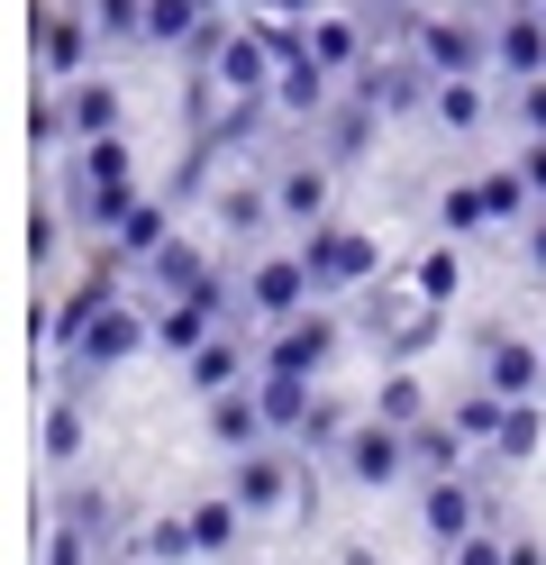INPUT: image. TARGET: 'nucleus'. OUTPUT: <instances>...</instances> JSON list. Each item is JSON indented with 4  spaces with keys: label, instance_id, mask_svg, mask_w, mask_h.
<instances>
[{
    "label": "nucleus",
    "instance_id": "nucleus-31",
    "mask_svg": "<svg viewBox=\"0 0 546 565\" xmlns=\"http://www.w3.org/2000/svg\"><path fill=\"white\" fill-rule=\"evenodd\" d=\"M437 228H447V237L492 228V192H483V183H447V192H437Z\"/></svg>",
    "mask_w": 546,
    "mask_h": 565
},
{
    "label": "nucleus",
    "instance_id": "nucleus-19",
    "mask_svg": "<svg viewBox=\"0 0 546 565\" xmlns=\"http://www.w3.org/2000/svg\"><path fill=\"white\" fill-rule=\"evenodd\" d=\"M246 365H255V356H246V329H237V320L218 329V338H201L192 356H182V374H192V393H201V402H210V393H228Z\"/></svg>",
    "mask_w": 546,
    "mask_h": 565
},
{
    "label": "nucleus",
    "instance_id": "nucleus-15",
    "mask_svg": "<svg viewBox=\"0 0 546 565\" xmlns=\"http://www.w3.org/2000/svg\"><path fill=\"white\" fill-rule=\"evenodd\" d=\"M255 402H265L274 438H301V429H310V402H319V374H282V365H255Z\"/></svg>",
    "mask_w": 546,
    "mask_h": 565
},
{
    "label": "nucleus",
    "instance_id": "nucleus-10",
    "mask_svg": "<svg viewBox=\"0 0 546 565\" xmlns=\"http://www.w3.org/2000/svg\"><path fill=\"white\" fill-rule=\"evenodd\" d=\"M483 383L501 402H537L546 393V347L510 338V329H483Z\"/></svg>",
    "mask_w": 546,
    "mask_h": 565
},
{
    "label": "nucleus",
    "instance_id": "nucleus-18",
    "mask_svg": "<svg viewBox=\"0 0 546 565\" xmlns=\"http://www.w3.org/2000/svg\"><path fill=\"white\" fill-rule=\"evenodd\" d=\"M64 119H73V147H83V137H109V128H128V92L83 74V83H64Z\"/></svg>",
    "mask_w": 546,
    "mask_h": 565
},
{
    "label": "nucleus",
    "instance_id": "nucleus-4",
    "mask_svg": "<svg viewBox=\"0 0 546 565\" xmlns=\"http://www.w3.org/2000/svg\"><path fill=\"white\" fill-rule=\"evenodd\" d=\"M419 529H428V547L437 556H447L456 539H473V529H492V483L483 475H428L419 483Z\"/></svg>",
    "mask_w": 546,
    "mask_h": 565
},
{
    "label": "nucleus",
    "instance_id": "nucleus-1",
    "mask_svg": "<svg viewBox=\"0 0 546 565\" xmlns=\"http://www.w3.org/2000/svg\"><path fill=\"white\" fill-rule=\"evenodd\" d=\"M346 301H355V310H346L355 338L383 347V356H400V365H410L419 347L447 338V301H428L419 282H364V292H346Z\"/></svg>",
    "mask_w": 546,
    "mask_h": 565
},
{
    "label": "nucleus",
    "instance_id": "nucleus-44",
    "mask_svg": "<svg viewBox=\"0 0 546 565\" xmlns=\"http://www.w3.org/2000/svg\"><path fill=\"white\" fill-rule=\"evenodd\" d=\"M119 565H146V556H119Z\"/></svg>",
    "mask_w": 546,
    "mask_h": 565
},
{
    "label": "nucleus",
    "instance_id": "nucleus-43",
    "mask_svg": "<svg viewBox=\"0 0 546 565\" xmlns=\"http://www.w3.org/2000/svg\"><path fill=\"white\" fill-rule=\"evenodd\" d=\"M346 565H374V556H364V547H346Z\"/></svg>",
    "mask_w": 546,
    "mask_h": 565
},
{
    "label": "nucleus",
    "instance_id": "nucleus-38",
    "mask_svg": "<svg viewBox=\"0 0 546 565\" xmlns=\"http://www.w3.org/2000/svg\"><path fill=\"white\" fill-rule=\"evenodd\" d=\"M410 282H419L428 301H456V246H428V256H419V274H410Z\"/></svg>",
    "mask_w": 546,
    "mask_h": 565
},
{
    "label": "nucleus",
    "instance_id": "nucleus-35",
    "mask_svg": "<svg viewBox=\"0 0 546 565\" xmlns=\"http://www.w3.org/2000/svg\"><path fill=\"white\" fill-rule=\"evenodd\" d=\"M46 466H83V411L73 402L46 411Z\"/></svg>",
    "mask_w": 546,
    "mask_h": 565
},
{
    "label": "nucleus",
    "instance_id": "nucleus-40",
    "mask_svg": "<svg viewBox=\"0 0 546 565\" xmlns=\"http://www.w3.org/2000/svg\"><path fill=\"white\" fill-rule=\"evenodd\" d=\"M520 164H528V183H537V201H546V137H520Z\"/></svg>",
    "mask_w": 546,
    "mask_h": 565
},
{
    "label": "nucleus",
    "instance_id": "nucleus-7",
    "mask_svg": "<svg viewBox=\"0 0 546 565\" xmlns=\"http://www.w3.org/2000/svg\"><path fill=\"white\" fill-rule=\"evenodd\" d=\"M410 46H419V64L437 83L447 74H492V19H473V10H428Z\"/></svg>",
    "mask_w": 546,
    "mask_h": 565
},
{
    "label": "nucleus",
    "instance_id": "nucleus-29",
    "mask_svg": "<svg viewBox=\"0 0 546 565\" xmlns=\"http://www.w3.org/2000/svg\"><path fill=\"white\" fill-rule=\"evenodd\" d=\"M192 529H201V556H228L237 529H246V502L237 492H210V502H192Z\"/></svg>",
    "mask_w": 546,
    "mask_h": 565
},
{
    "label": "nucleus",
    "instance_id": "nucleus-12",
    "mask_svg": "<svg viewBox=\"0 0 546 565\" xmlns=\"http://www.w3.org/2000/svg\"><path fill=\"white\" fill-rule=\"evenodd\" d=\"M274 201H282V228L301 237L328 220V164L319 156H274Z\"/></svg>",
    "mask_w": 546,
    "mask_h": 565
},
{
    "label": "nucleus",
    "instance_id": "nucleus-8",
    "mask_svg": "<svg viewBox=\"0 0 546 565\" xmlns=\"http://www.w3.org/2000/svg\"><path fill=\"white\" fill-rule=\"evenodd\" d=\"M346 338H355V320H338V310H319V301H310L301 320L265 329V356H255V365H282V374H328Z\"/></svg>",
    "mask_w": 546,
    "mask_h": 565
},
{
    "label": "nucleus",
    "instance_id": "nucleus-30",
    "mask_svg": "<svg viewBox=\"0 0 546 565\" xmlns=\"http://www.w3.org/2000/svg\"><path fill=\"white\" fill-rule=\"evenodd\" d=\"M46 520H64V529H83V539H109V520H119V502H109L100 483H92V492L73 483V492H55V511H46Z\"/></svg>",
    "mask_w": 546,
    "mask_h": 565
},
{
    "label": "nucleus",
    "instance_id": "nucleus-6",
    "mask_svg": "<svg viewBox=\"0 0 546 565\" xmlns=\"http://www.w3.org/2000/svg\"><path fill=\"white\" fill-rule=\"evenodd\" d=\"M338 475H346L355 492H392L400 475H419V466H410V429L383 419V411H364L355 429H346V447H338Z\"/></svg>",
    "mask_w": 546,
    "mask_h": 565
},
{
    "label": "nucleus",
    "instance_id": "nucleus-20",
    "mask_svg": "<svg viewBox=\"0 0 546 565\" xmlns=\"http://www.w3.org/2000/svg\"><path fill=\"white\" fill-rule=\"evenodd\" d=\"M464 447H473V438L456 429V411H428L419 429H410V466H419V483H428V475H464V466H473Z\"/></svg>",
    "mask_w": 546,
    "mask_h": 565
},
{
    "label": "nucleus",
    "instance_id": "nucleus-42",
    "mask_svg": "<svg viewBox=\"0 0 546 565\" xmlns=\"http://www.w3.org/2000/svg\"><path fill=\"white\" fill-rule=\"evenodd\" d=\"M282 10H291V19H319V10H338V0H282Z\"/></svg>",
    "mask_w": 546,
    "mask_h": 565
},
{
    "label": "nucleus",
    "instance_id": "nucleus-33",
    "mask_svg": "<svg viewBox=\"0 0 546 565\" xmlns=\"http://www.w3.org/2000/svg\"><path fill=\"white\" fill-rule=\"evenodd\" d=\"M346 429H355V411L319 393V402H310V429L291 438V447H301V456H338V447H346Z\"/></svg>",
    "mask_w": 546,
    "mask_h": 565
},
{
    "label": "nucleus",
    "instance_id": "nucleus-9",
    "mask_svg": "<svg viewBox=\"0 0 546 565\" xmlns=\"http://www.w3.org/2000/svg\"><path fill=\"white\" fill-rule=\"evenodd\" d=\"M92 55H100L92 10H64V0H46V10H36V83H83Z\"/></svg>",
    "mask_w": 546,
    "mask_h": 565
},
{
    "label": "nucleus",
    "instance_id": "nucleus-17",
    "mask_svg": "<svg viewBox=\"0 0 546 565\" xmlns=\"http://www.w3.org/2000/svg\"><path fill=\"white\" fill-rule=\"evenodd\" d=\"M310 55L328 64V74L355 83V64L374 55V28H364V10H319V19H310Z\"/></svg>",
    "mask_w": 546,
    "mask_h": 565
},
{
    "label": "nucleus",
    "instance_id": "nucleus-22",
    "mask_svg": "<svg viewBox=\"0 0 546 565\" xmlns=\"http://www.w3.org/2000/svg\"><path fill=\"white\" fill-rule=\"evenodd\" d=\"M428 119L447 128V137H473V128L492 119V92H483V74H447V83H437V100H428Z\"/></svg>",
    "mask_w": 546,
    "mask_h": 565
},
{
    "label": "nucleus",
    "instance_id": "nucleus-25",
    "mask_svg": "<svg viewBox=\"0 0 546 565\" xmlns=\"http://www.w3.org/2000/svg\"><path fill=\"white\" fill-rule=\"evenodd\" d=\"M73 173H92V183H137V147H128V128L83 137V147H73Z\"/></svg>",
    "mask_w": 546,
    "mask_h": 565
},
{
    "label": "nucleus",
    "instance_id": "nucleus-23",
    "mask_svg": "<svg viewBox=\"0 0 546 565\" xmlns=\"http://www.w3.org/2000/svg\"><path fill=\"white\" fill-rule=\"evenodd\" d=\"M164 237H173V192H137V210L119 220V237H109V246H119L128 265H146V256H156Z\"/></svg>",
    "mask_w": 546,
    "mask_h": 565
},
{
    "label": "nucleus",
    "instance_id": "nucleus-3",
    "mask_svg": "<svg viewBox=\"0 0 546 565\" xmlns=\"http://www.w3.org/2000/svg\"><path fill=\"white\" fill-rule=\"evenodd\" d=\"M319 301V282L301 265V246H282V256H255L237 274V329H282V320H301V310Z\"/></svg>",
    "mask_w": 546,
    "mask_h": 565
},
{
    "label": "nucleus",
    "instance_id": "nucleus-41",
    "mask_svg": "<svg viewBox=\"0 0 546 565\" xmlns=\"http://www.w3.org/2000/svg\"><path fill=\"white\" fill-rule=\"evenodd\" d=\"M510 565H546V547L537 539H510Z\"/></svg>",
    "mask_w": 546,
    "mask_h": 565
},
{
    "label": "nucleus",
    "instance_id": "nucleus-36",
    "mask_svg": "<svg viewBox=\"0 0 546 565\" xmlns=\"http://www.w3.org/2000/svg\"><path fill=\"white\" fill-rule=\"evenodd\" d=\"M501 110H510V128H520V137H546V74L510 83V100H501Z\"/></svg>",
    "mask_w": 546,
    "mask_h": 565
},
{
    "label": "nucleus",
    "instance_id": "nucleus-2",
    "mask_svg": "<svg viewBox=\"0 0 546 565\" xmlns=\"http://www.w3.org/2000/svg\"><path fill=\"white\" fill-rule=\"evenodd\" d=\"M291 246H301V265H310V282H319V301L364 292V282L383 274V237H374V228H355V220H319V228H301Z\"/></svg>",
    "mask_w": 546,
    "mask_h": 565
},
{
    "label": "nucleus",
    "instance_id": "nucleus-21",
    "mask_svg": "<svg viewBox=\"0 0 546 565\" xmlns=\"http://www.w3.org/2000/svg\"><path fill=\"white\" fill-rule=\"evenodd\" d=\"M374 128H383V110H374V100H364V92H338V110L319 119V147L338 156V164H355L364 147H374Z\"/></svg>",
    "mask_w": 546,
    "mask_h": 565
},
{
    "label": "nucleus",
    "instance_id": "nucleus-27",
    "mask_svg": "<svg viewBox=\"0 0 546 565\" xmlns=\"http://www.w3.org/2000/svg\"><path fill=\"white\" fill-rule=\"evenodd\" d=\"M128 556H146V565H182V556H201V529H192V511H182V520H146L137 539H128Z\"/></svg>",
    "mask_w": 546,
    "mask_h": 565
},
{
    "label": "nucleus",
    "instance_id": "nucleus-28",
    "mask_svg": "<svg viewBox=\"0 0 546 565\" xmlns=\"http://www.w3.org/2000/svg\"><path fill=\"white\" fill-rule=\"evenodd\" d=\"M374 411H383V419H400V429H419V419H428V383L392 356V365H383V383H374Z\"/></svg>",
    "mask_w": 546,
    "mask_h": 565
},
{
    "label": "nucleus",
    "instance_id": "nucleus-32",
    "mask_svg": "<svg viewBox=\"0 0 546 565\" xmlns=\"http://www.w3.org/2000/svg\"><path fill=\"white\" fill-rule=\"evenodd\" d=\"M501 419H510V402L492 393L483 374H473V393H456V429H464L473 447H492V438H501Z\"/></svg>",
    "mask_w": 546,
    "mask_h": 565
},
{
    "label": "nucleus",
    "instance_id": "nucleus-34",
    "mask_svg": "<svg viewBox=\"0 0 546 565\" xmlns=\"http://www.w3.org/2000/svg\"><path fill=\"white\" fill-rule=\"evenodd\" d=\"M100 46H146V0H83Z\"/></svg>",
    "mask_w": 546,
    "mask_h": 565
},
{
    "label": "nucleus",
    "instance_id": "nucleus-39",
    "mask_svg": "<svg viewBox=\"0 0 546 565\" xmlns=\"http://www.w3.org/2000/svg\"><path fill=\"white\" fill-rule=\"evenodd\" d=\"M92 547H100V539H83V529L46 520V565H92Z\"/></svg>",
    "mask_w": 546,
    "mask_h": 565
},
{
    "label": "nucleus",
    "instance_id": "nucleus-24",
    "mask_svg": "<svg viewBox=\"0 0 546 565\" xmlns=\"http://www.w3.org/2000/svg\"><path fill=\"white\" fill-rule=\"evenodd\" d=\"M201 19H210V0H146V46H156V55L173 46L182 55V46L201 38Z\"/></svg>",
    "mask_w": 546,
    "mask_h": 565
},
{
    "label": "nucleus",
    "instance_id": "nucleus-16",
    "mask_svg": "<svg viewBox=\"0 0 546 565\" xmlns=\"http://www.w3.org/2000/svg\"><path fill=\"white\" fill-rule=\"evenodd\" d=\"M210 438L228 447V456H246V447H265V438H274V419H265V402H255V383H228V393H210Z\"/></svg>",
    "mask_w": 546,
    "mask_h": 565
},
{
    "label": "nucleus",
    "instance_id": "nucleus-26",
    "mask_svg": "<svg viewBox=\"0 0 546 565\" xmlns=\"http://www.w3.org/2000/svg\"><path fill=\"white\" fill-rule=\"evenodd\" d=\"M537 447H546V419H537V402H510V419H501V438H492L483 456H492V466H510V475H520V466H528Z\"/></svg>",
    "mask_w": 546,
    "mask_h": 565
},
{
    "label": "nucleus",
    "instance_id": "nucleus-37",
    "mask_svg": "<svg viewBox=\"0 0 546 565\" xmlns=\"http://www.w3.org/2000/svg\"><path fill=\"white\" fill-rule=\"evenodd\" d=\"M447 565H510V529H473V539H456Z\"/></svg>",
    "mask_w": 546,
    "mask_h": 565
},
{
    "label": "nucleus",
    "instance_id": "nucleus-5",
    "mask_svg": "<svg viewBox=\"0 0 546 565\" xmlns=\"http://www.w3.org/2000/svg\"><path fill=\"white\" fill-rule=\"evenodd\" d=\"M346 92H364L383 119H419L428 100H437V74L419 64V46H374V55L355 64V83H346Z\"/></svg>",
    "mask_w": 546,
    "mask_h": 565
},
{
    "label": "nucleus",
    "instance_id": "nucleus-11",
    "mask_svg": "<svg viewBox=\"0 0 546 565\" xmlns=\"http://www.w3.org/2000/svg\"><path fill=\"white\" fill-rule=\"evenodd\" d=\"M492 74H501V83L546 74V19L528 10V0H510V10L492 19Z\"/></svg>",
    "mask_w": 546,
    "mask_h": 565
},
{
    "label": "nucleus",
    "instance_id": "nucleus-14",
    "mask_svg": "<svg viewBox=\"0 0 546 565\" xmlns=\"http://www.w3.org/2000/svg\"><path fill=\"white\" fill-rule=\"evenodd\" d=\"M338 83H346V74H328L319 55H301V64H282V74H274V110H282V119H310V128H319L328 110H338Z\"/></svg>",
    "mask_w": 546,
    "mask_h": 565
},
{
    "label": "nucleus",
    "instance_id": "nucleus-13",
    "mask_svg": "<svg viewBox=\"0 0 546 565\" xmlns=\"http://www.w3.org/2000/svg\"><path fill=\"white\" fill-rule=\"evenodd\" d=\"M137 274H146V292H156V301H182V292H210V282L228 274V265H210L192 237H164V246H156V256H146Z\"/></svg>",
    "mask_w": 546,
    "mask_h": 565
}]
</instances>
